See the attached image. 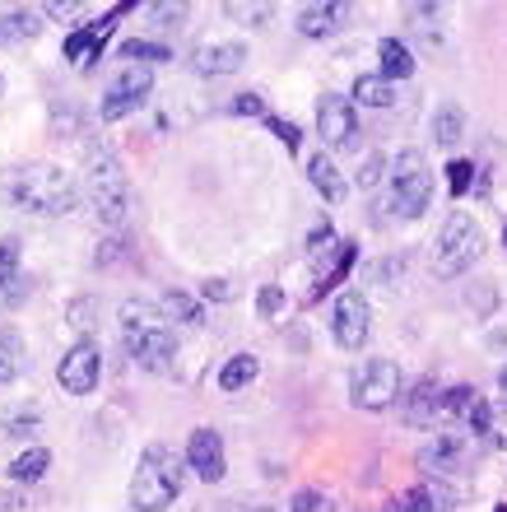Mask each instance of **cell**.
Returning <instances> with one entry per match:
<instances>
[{
  "mask_svg": "<svg viewBox=\"0 0 507 512\" xmlns=\"http://www.w3.org/2000/svg\"><path fill=\"white\" fill-rule=\"evenodd\" d=\"M289 512H335V503H331V494H321V489H298Z\"/></svg>",
  "mask_w": 507,
  "mask_h": 512,
  "instance_id": "d6a6232c",
  "label": "cell"
},
{
  "mask_svg": "<svg viewBox=\"0 0 507 512\" xmlns=\"http://www.w3.org/2000/svg\"><path fill=\"white\" fill-rule=\"evenodd\" d=\"M121 56H126L131 66H159V61H173V52H168L163 42H145V38L121 42Z\"/></svg>",
  "mask_w": 507,
  "mask_h": 512,
  "instance_id": "83f0119b",
  "label": "cell"
},
{
  "mask_svg": "<svg viewBox=\"0 0 507 512\" xmlns=\"http://www.w3.org/2000/svg\"><path fill=\"white\" fill-rule=\"evenodd\" d=\"M56 378H61V387L70 396H89L98 387V378H103V354H98L94 340H75L70 354L61 359V368H56Z\"/></svg>",
  "mask_w": 507,
  "mask_h": 512,
  "instance_id": "9c48e42d",
  "label": "cell"
},
{
  "mask_svg": "<svg viewBox=\"0 0 507 512\" xmlns=\"http://www.w3.org/2000/svg\"><path fill=\"white\" fill-rule=\"evenodd\" d=\"M317 131L321 145L331 149H359V112L345 94H321L317 98Z\"/></svg>",
  "mask_w": 507,
  "mask_h": 512,
  "instance_id": "52a82bcc",
  "label": "cell"
},
{
  "mask_svg": "<svg viewBox=\"0 0 507 512\" xmlns=\"http://www.w3.org/2000/svg\"><path fill=\"white\" fill-rule=\"evenodd\" d=\"M480 410V391L475 387H452L447 396H442V415H452V419H466L470 424V415Z\"/></svg>",
  "mask_w": 507,
  "mask_h": 512,
  "instance_id": "f1b7e54d",
  "label": "cell"
},
{
  "mask_svg": "<svg viewBox=\"0 0 507 512\" xmlns=\"http://www.w3.org/2000/svg\"><path fill=\"white\" fill-rule=\"evenodd\" d=\"M5 196H10L19 210H33V215H70L75 201H80V187L66 168L56 163H28V168H14L10 182H5Z\"/></svg>",
  "mask_w": 507,
  "mask_h": 512,
  "instance_id": "6da1fadb",
  "label": "cell"
},
{
  "mask_svg": "<svg viewBox=\"0 0 507 512\" xmlns=\"http://www.w3.org/2000/svg\"><path fill=\"white\" fill-rule=\"evenodd\" d=\"M494 512H507V503H498V508H494Z\"/></svg>",
  "mask_w": 507,
  "mask_h": 512,
  "instance_id": "7bdbcfd3",
  "label": "cell"
},
{
  "mask_svg": "<svg viewBox=\"0 0 507 512\" xmlns=\"http://www.w3.org/2000/svg\"><path fill=\"white\" fill-rule=\"evenodd\" d=\"M270 131L280 135V140H284V149H289V154H294V149H298V140H303V135H298V126H294V122H284V117H270Z\"/></svg>",
  "mask_w": 507,
  "mask_h": 512,
  "instance_id": "74e56055",
  "label": "cell"
},
{
  "mask_svg": "<svg viewBox=\"0 0 507 512\" xmlns=\"http://www.w3.org/2000/svg\"><path fill=\"white\" fill-rule=\"evenodd\" d=\"M177 494H182V461L163 443L145 447V457H140L135 480H131V503L140 512H163Z\"/></svg>",
  "mask_w": 507,
  "mask_h": 512,
  "instance_id": "7a4b0ae2",
  "label": "cell"
},
{
  "mask_svg": "<svg viewBox=\"0 0 507 512\" xmlns=\"http://www.w3.org/2000/svg\"><path fill=\"white\" fill-rule=\"evenodd\" d=\"M117 14H121V10H112L107 19H98V24L80 28V33H70V38H66V61H75V66H89V61H98L103 42L112 38V24H117Z\"/></svg>",
  "mask_w": 507,
  "mask_h": 512,
  "instance_id": "5bb4252c",
  "label": "cell"
},
{
  "mask_svg": "<svg viewBox=\"0 0 507 512\" xmlns=\"http://www.w3.org/2000/svg\"><path fill=\"white\" fill-rule=\"evenodd\" d=\"M484 252V229L480 219H470L466 210H452V219L442 224V238L433 247V270H438L442 280H456V275H466Z\"/></svg>",
  "mask_w": 507,
  "mask_h": 512,
  "instance_id": "3957f363",
  "label": "cell"
},
{
  "mask_svg": "<svg viewBox=\"0 0 507 512\" xmlns=\"http://www.w3.org/2000/svg\"><path fill=\"white\" fill-rule=\"evenodd\" d=\"M242 61H247V47H242V42H205V47H196V56H191L196 75H233V70H242Z\"/></svg>",
  "mask_w": 507,
  "mask_h": 512,
  "instance_id": "4fadbf2b",
  "label": "cell"
},
{
  "mask_svg": "<svg viewBox=\"0 0 507 512\" xmlns=\"http://www.w3.org/2000/svg\"><path fill=\"white\" fill-rule=\"evenodd\" d=\"M149 89H154V70L149 66H126L117 80H112V89H107L98 117H103V122H121L126 112H135L140 103H145Z\"/></svg>",
  "mask_w": 507,
  "mask_h": 512,
  "instance_id": "ba28073f",
  "label": "cell"
},
{
  "mask_svg": "<svg viewBox=\"0 0 507 512\" xmlns=\"http://www.w3.org/2000/svg\"><path fill=\"white\" fill-rule=\"evenodd\" d=\"M377 61H382V70H377V75H382V80H410L414 75V52L410 47H405L401 38H382L377 42Z\"/></svg>",
  "mask_w": 507,
  "mask_h": 512,
  "instance_id": "d6986e66",
  "label": "cell"
},
{
  "mask_svg": "<svg viewBox=\"0 0 507 512\" xmlns=\"http://www.w3.org/2000/svg\"><path fill=\"white\" fill-rule=\"evenodd\" d=\"M256 378H261V359H256V354H233V359L219 368V387H224V391L252 387Z\"/></svg>",
  "mask_w": 507,
  "mask_h": 512,
  "instance_id": "44dd1931",
  "label": "cell"
},
{
  "mask_svg": "<svg viewBox=\"0 0 507 512\" xmlns=\"http://www.w3.org/2000/svg\"><path fill=\"white\" fill-rule=\"evenodd\" d=\"M354 98H359L363 108H391L396 103V84L382 80V75H359L354 80Z\"/></svg>",
  "mask_w": 507,
  "mask_h": 512,
  "instance_id": "d4e9b609",
  "label": "cell"
},
{
  "mask_svg": "<svg viewBox=\"0 0 507 512\" xmlns=\"http://www.w3.org/2000/svg\"><path fill=\"white\" fill-rule=\"evenodd\" d=\"M466 135V112H461V103H442L438 112H433V140L438 145H456Z\"/></svg>",
  "mask_w": 507,
  "mask_h": 512,
  "instance_id": "484cf974",
  "label": "cell"
},
{
  "mask_svg": "<svg viewBox=\"0 0 507 512\" xmlns=\"http://www.w3.org/2000/svg\"><path fill=\"white\" fill-rule=\"evenodd\" d=\"M349 5H335V0H326V5H303L298 10V33L303 38H331V33H340L349 19Z\"/></svg>",
  "mask_w": 507,
  "mask_h": 512,
  "instance_id": "9a60e30c",
  "label": "cell"
},
{
  "mask_svg": "<svg viewBox=\"0 0 507 512\" xmlns=\"http://www.w3.org/2000/svg\"><path fill=\"white\" fill-rule=\"evenodd\" d=\"M382 168H387V159H382V154H368V159H363V173H359V187L368 191V187H377V182H382Z\"/></svg>",
  "mask_w": 507,
  "mask_h": 512,
  "instance_id": "d590c367",
  "label": "cell"
},
{
  "mask_svg": "<svg viewBox=\"0 0 507 512\" xmlns=\"http://www.w3.org/2000/svg\"><path fill=\"white\" fill-rule=\"evenodd\" d=\"M154 326H163V312L154 308V303H145V298H126V303H121V336L154 331Z\"/></svg>",
  "mask_w": 507,
  "mask_h": 512,
  "instance_id": "ffe728a7",
  "label": "cell"
},
{
  "mask_svg": "<svg viewBox=\"0 0 507 512\" xmlns=\"http://www.w3.org/2000/svg\"><path fill=\"white\" fill-rule=\"evenodd\" d=\"M224 14L228 19H247V24H266L270 14H275V5H266V0H247V5H242V0H228Z\"/></svg>",
  "mask_w": 507,
  "mask_h": 512,
  "instance_id": "1f68e13d",
  "label": "cell"
},
{
  "mask_svg": "<svg viewBox=\"0 0 507 512\" xmlns=\"http://www.w3.org/2000/svg\"><path fill=\"white\" fill-rule=\"evenodd\" d=\"M126 354H131L140 368H149V373H163V368H173V359H177V340L168 326L135 331V336H126Z\"/></svg>",
  "mask_w": 507,
  "mask_h": 512,
  "instance_id": "8fae6325",
  "label": "cell"
},
{
  "mask_svg": "<svg viewBox=\"0 0 507 512\" xmlns=\"http://www.w3.org/2000/svg\"><path fill=\"white\" fill-rule=\"evenodd\" d=\"M145 14L168 24V19H182V14H187V5H182V0H173V5H168V0H159V5H145Z\"/></svg>",
  "mask_w": 507,
  "mask_h": 512,
  "instance_id": "f35d334b",
  "label": "cell"
},
{
  "mask_svg": "<svg viewBox=\"0 0 507 512\" xmlns=\"http://www.w3.org/2000/svg\"><path fill=\"white\" fill-rule=\"evenodd\" d=\"M19 364H24V350H19V336L0 331V382L19 378Z\"/></svg>",
  "mask_w": 507,
  "mask_h": 512,
  "instance_id": "4dcf8cb0",
  "label": "cell"
},
{
  "mask_svg": "<svg viewBox=\"0 0 507 512\" xmlns=\"http://www.w3.org/2000/svg\"><path fill=\"white\" fill-rule=\"evenodd\" d=\"M242 512H280V508H266V503H256V508H242Z\"/></svg>",
  "mask_w": 507,
  "mask_h": 512,
  "instance_id": "b9f144b4",
  "label": "cell"
},
{
  "mask_svg": "<svg viewBox=\"0 0 507 512\" xmlns=\"http://www.w3.org/2000/svg\"><path fill=\"white\" fill-rule=\"evenodd\" d=\"M442 410V396H438V387L433 382H419L414 387V396H410V405H405V419L410 424H433V415Z\"/></svg>",
  "mask_w": 507,
  "mask_h": 512,
  "instance_id": "4316f807",
  "label": "cell"
},
{
  "mask_svg": "<svg viewBox=\"0 0 507 512\" xmlns=\"http://www.w3.org/2000/svg\"><path fill=\"white\" fill-rule=\"evenodd\" d=\"M47 466H52V452H47V447H28V452H19V457L10 461V480L33 485V480L47 475Z\"/></svg>",
  "mask_w": 507,
  "mask_h": 512,
  "instance_id": "603a6c76",
  "label": "cell"
},
{
  "mask_svg": "<svg viewBox=\"0 0 507 512\" xmlns=\"http://www.w3.org/2000/svg\"><path fill=\"white\" fill-rule=\"evenodd\" d=\"M307 182H312L331 205H340L349 196V182L340 177V168L331 163V154H312V159H307Z\"/></svg>",
  "mask_w": 507,
  "mask_h": 512,
  "instance_id": "e0dca14e",
  "label": "cell"
},
{
  "mask_svg": "<svg viewBox=\"0 0 507 512\" xmlns=\"http://www.w3.org/2000/svg\"><path fill=\"white\" fill-rule=\"evenodd\" d=\"M280 308H284V289L280 284H266V289L256 294V312H261V317H275Z\"/></svg>",
  "mask_w": 507,
  "mask_h": 512,
  "instance_id": "e575fe53",
  "label": "cell"
},
{
  "mask_svg": "<svg viewBox=\"0 0 507 512\" xmlns=\"http://www.w3.org/2000/svg\"><path fill=\"white\" fill-rule=\"evenodd\" d=\"M89 201H94L98 219L103 224H126V210H131V191H126V173H121V163L98 149L94 159H89Z\"/></svg>",
  "mask_w": 507,
  "mask_h": 512,
  "instance_id": "5b68a950",
  "label": "cell"
},
{
  "mask_svg": "<svg viewBox=\"0 0 507 512\" xmlns=\"http://www.w3.org/2000/svg\"><path fill=\"white\" fill-rule=\"evenodd\" d=\"M24 298V280H19V238H0V303L10 308Z\"/></svg>",
  "mask_w": 507,
  "mask_h": 512,
  "instance_id": "ac0fdd59",
  "label": "cell"
},
{
  "mask_svg": "<svg viewBox=\"0 0 507 512\" xmlns=\"http://www.w3.org/2000/svg\"><path fill=\"white\" fill-rule=\"evenodd\" d=\"M368 298L359 289H345V294L335 298V312H331V331H335V345L340 350H363V340H368Z\"/></svg>",
  "mask_w": 507,
  "mask_h": 512,
  "instance_id": "30bf717a",
  "label": "cell"
},
{
  "mask_svg": "<svg viewBox=\"0 0 507 512\" xmlns=\"http://www.w3.org/2000/svg\"><path fill=\"white\" fill-rule=\"evenodd\" d=\"M498 387H503V391H507V364H503V368H498Z\"/></svg>",
  "mask_w": 507,
  "mask_h": 512,
  "instance_id": "60d3db41",
  "label": "cell"
},
{
  "mask_svg": "<svg viewBox=\"0 0 507 512\" xmlns=\"http://www.w3.org/2000/svg\"><path fill=\"white\" fill-rule=\"evenodd\" d=\"M396 503H401L405 512H447L452 508V494L433 480V485H419V489H410V494H401Z\"/></svg>",
  "mask_w": 507,
  "mask_h": 512,
  "instance_id": "7402d4cb",
  "label": "cell"
},
{
  "mask_svg": "<svg viewBox=\"0 0 507 512\" xmlns=\"http://www.w3.org/2000/svg\"><path fill=\"white\" fill-rule=\"evenodd\" d=\"M187 466L196 475H201L205 485H219L228 471V461H224V438L214 429H196L191 433V443H187Z\"/></svg>",
  "mask_w": 507,
  "mask_h": 512,
  "instance_id": "7c38bea8",
  "label": "cell"
},
{
  "mask_svg": "<svg viewBox=\"0 0 507 512\" xmlns=\"http://www.w3.org/2000/svg\"><path fill=\"white\" fill-rule=\"evenodd\" d=\"M159 312H163V317H177V322H191V326H201V322H205L201 303H196L191 294H163Z\"/></svg>",
  "mask_w": 507,
  "mask_h": 512,
  "instance_id": "f546056e",
  "label": "cell"
},
{
  "mask_svg": "<svg viewBox=\"0 0 507 512\" xmlns=\"http://www.w3.org/2000/svg\"><path fill=\"white\" fill-rule=\"evenodd\" d=\"M201 298H210V303H228V298H233V289H228V280H205L201 284Z\"/></svg>",
  "mask_w": 507,
  "mask_h": 512,
  "instance_id": "ab89813d",
  "label": "cell"
},
{
  "mask_svg": "<svg viewBox=\"0 0 507 512\" xmlns=\"http://www.w3.org/2000/svg\"><path fill=\"white\" fill-rule=\"evenodd\" d=\"M396 396H401V368L391 359H368V364L354 368L349 401L359 410H387V405H396Z\"/></svg>",
  "mask_w": 507,
  "mask_h": 512,
  "instance_id": "8992f818",
  "label": "cell"
},
{
  "mask_svg": "<svg viewBox=\"0 0 507 512\" xmlns=\"http://www.w3.org/2000/svg\"><path fill=\"white\" fill-rule=\"evenodd\" d=\"M428 201H433V173H428L419 149H405L391 163V210L401 219H419L428 210Z\"/></svg>",
  "mask_w": 507,
  "mask_h": 512,
  "instance_id": "277c9868",
  "label": "cell"
},
{
  "mask_svg": "<svg viewBox=\"0 0 507 512\" xmlns=\"http://www.w3.org/2000/svg\"><path fill=\"white\" fill-rule=\"evenodd\" d=\"M42 24H38V14L33 10H10L5 19H0V47H10V42H28V38H38Z\"/></svg>",
  "mask_w": 507,
  "mask_h": 512,
  "instance_id": "cb8c5ba5",
  "label": "cell"
},
{
  "mask_svg": "<svg viewBox=\"0 0 507 512\" xmlns=\"http://www.w3.org/2000/svg\"><path fill=\"white\" fill-rule=\"evenodd\" d=\"M503 243H507V229H503Z\"/></svg>",
  "mask_w": 507,
  "mask_h": 512,
  "instance_id": "ee69618b",
  "label": "cell"
},
{
  "mask_svg": "<svg viewBox=\"0 0 507 512\" xmlns=\"http://www.w3.org/2000/svg\"><path fill=\"white\" fill-rule=\"evenodd\" d=\"M233 112H238V117H266V98L261 94H238Z\"/></svg>",
  "mask_w": 507,
  "mask_h": 512,
  "instance_id": "8d00e7d4",
  "label": "cell"
},
{
  "mask_svg": "<svg viewBox=\"0 0 507 512\" xmlns=\"http://www.w3.org/2000/svg\"><path fill=\"white\" fill-rule=\"evenodd\" d=\"M470 182H475V163H470V159H452V163H447V187H452V196H466Z\"/></svg>",
  "mask_w": 507,
  "mask_h": 512,
  "instance_id": "836d02e7",
  "label": "cell"
},
{
  "mask_svg": "<svg viewBox=\"0 0 507 512\" xmlns=\"http://www.w3.org/2000/svg\"><path fill=\"white\" fill-rule=\"evenodd\" d=\"M461 452H466V438H456V433H438V438L419 452V466H424L428 475H447V471H456Z\"/></svg>",
  "mask_w": 507,
  "mask_h": 512,
  "instance_id": "2e32d148",
  "label": "cell"
}]
</instances>
